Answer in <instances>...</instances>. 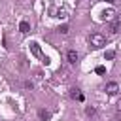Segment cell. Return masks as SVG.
Listing matches in <instances>:
<instances>
[{
  "mask_svg": "<svg viewBox=\"0 0 121 121\" xmlns=\"http://www.w3.org/2000/svg\"><path fill=\"white\" fill-rule=\"evenodd\" d=\"M89 42H91V45H93V47H102V45H106V38H104L102 34H98V32L91 34Z\"/></svg>",
  "mask_w": 121,
  "mask_h": 121,
  "instance_id": "obj_1",
  "label": "cell"
},
{
  "mask_svg": "<svg viewBox=\"0 0 121 121\" xmlns=\"http://www.w3.org/2000/svg\"><path fill=\"white\" fill-rule=\"evenodd\" d=\"M30 51H32V53H34V55H36V57H40V59H42V62H43V64H49V59H47V57H43V55H42V51H40V45H38V43H36V42H32V43H30Z\"/></svg>",
  "mask_w": 121,
  "mask_h": 121,
  "instance_id": "obj_2",
  "label": "cell"
},
{
  "mask_svg": "<svg viewBox=\"0 0 121 121\" xmlns=\"http://www.w3.org/2000/svg\"><path fill=\"white\" fill-rule=\"evenodd\" d=\"M100 19H102V21H108V23H112V21L115 19V11H113V9H104Z\"/></svg>",
  "mask_w": 121,
  "mask_h": 121,
  "instance_id": "obj_3",
  "label": "cell"
},
{
  "mask_svg": "<svg viewBox=\"0 0 121 121\" xmlns=\"http://www.w3.org/2000/svg\"><path fill=\"white\" fill-rule=\"evenodd\" d=\"M119 91V85L115 83V81H110V83H106V93L108 95H115Z\"/></svg>",
  "mask_w": 121,
  "mask_h": 121,
  "instance_id": "obj_4",
  "label": "cell"
},
{
  "mask_svg": "<svg viewBox=\"0 0 121 121\" xmlns=\"http://www.w3.org/2000/svg\"><path fill=\"white\" fill-rule=\"evenodd\" d=\"M66 59H68V62H72V64H74V62L78 60V53H76L74 49H70V51L66 53Z\"/></svg>",
  "mask_w": 121,
  "mask_h": 121,
  "instance_id": "obj_5",
  "label": "cell"
},
{
  "mask_svg": "<svg viewBox=\"0 0 121 121\" xmlns=\"http://www.w3.org/2000/svg\"><path fill=\"white\" fill-rule=\"evenodd\" d=\"M19 30H21L23 34H26V32L30 30V25H28V21H21V25H19Z\"/></svg>",
  "mask_w": 121,
  "mask_h": 121,
  "instance_id": "obj_6",
  "label": "cell"
},
{
  "mask_svg": "<svg viewBox=\"0 0 121 121\" xmlns=\"http://www.w3.org/2000/svg\"><path fill=\"white\" fill-rule=\"evenodd\" d=\"M70 96H72V98H76V100H79V102L83 100V95L79 93V89H72V93H70Z\"/></svg>",
  "mask_w": 121,
  "mask_h": 121,
  "instance_id": "obj_7",
  "label": "cell"
},
{
  "mask_svg": "<svg viewBox=\"0 0 121 121\" xmlns=\"http://www.w3.org/2000/svg\"><path fill=\"white\" fill-rule=\"evenodd\" d=\"M53 13H55L53 17H66V11L64 9H53Z\"/></svg>",
  "mask_w": 121,
  "mask_h": 121,
  "instance_id": "obj_8",
  "label": "cell"
},
{
  "mask_svg": "<svg viewBox=\"0 0 121 121\" xmlns=\"http://www.w3.org/2000/svg\"><path fill=\"white\" fill-rule=\"evenodd\" d=\"M113 57H115V51H106V55H104V59H108V60L113 59Z\"/></svg>",
  "mask_w": 121,
  "mask_h": 121,
  "instance_id": "obj_9",
  "label": "cell"
},
{
  "mask_svg": "<svg viewBox=\"0 0 121 121\" xmlns=\"http://www.w3.org/2000/svg\"><path fill=\"white\" fill-rule=\"evenodd\" d=\"M40 117H42V119H49V112H45V110H40Z\"/></svg>",
  "mask_w": 121,
  "mask_h": 121,
  "instance_id": "obj_10",
  "label": "cell"
},
{
  "mask_svg": "<svg viewBox=\"0 0 121 121\" xmlns=\"http://www.w3.org/2000/svg\"><path fill=\"white\" fill-rule=\"evenodd\" d=\"M59 32H60V34H66V32H68V26H66V25L59 26Z\"/></svg>",
  "mask_w": 121,
  "mask_h": 121,
  "instance_id": "obj_11",
  "label": "cell"
},
{
  "mask_svg": "<svg viewBox=\"0 0 121 121\" xmlns=\"http://www.w3.org/2000/svg\"><path fill=\"white\" fill-rule=\"evenodd\" d=\"M95 72H96V74H104V72H106V68H104V66H96V68H95Z\"/></svg>",
  "mask_w": 121,
  "mask_h": 121,
  "instance_id": "obj_12",
  "label": "cell"
},
{
  "mask_svg": "<svg viewBox=\"0 0 121 121\" xmlns=\"http://www.w3.org/2000/svg\"><path fill=\"white\" fill-rule=\"evenodd\" d=\"M85 113H87V115H93V113H95V108H93V106H89V108L85 110Z\"/></svg>",
  "mask_w": 121,
  "mask_h": 121,
  "instance_id": "obj_13",
  "label": "cell"
},
{
  "mask_svg": "<svg viewBox=\"0 0 121 121\" xmlns=\"http://www.w3.org/2000/svg\"><path fill=\"white\" fill-rule=\"evenodd\" d=\"M119 112H121V102H119Z\"/></svg>",
  "mask_w": 121,
  "mask_h": 121,
  "instance_id": "obj_14",
  "label": "cell"
},
{
  "mask_svg": "<svg viewBox=\"0 0 121 121\" xmlns=\"http://www.w3.org/2000/svg\"><path fill=\"white\" fill-rule=\"evenodd\" d=\"M106 2H115V0H106Z\"/></svg>",
  "mask_w": 121,
  "mask_h": 121,
  "instance_id": "obj_15",
  "label": "cell"
},
{
  "mask_svg": "<svg viewBox=\"0 0 121 121\" xmlns=\"http://www.w3.org/2000/svg\"><path fill=\"white\" fill-rule=\"evenodd\" d=\"M117 121H121V119H117Z\"/></svg>",
  "mask_w": 121,
  "mask_h": 121,
  "instance_id": "obj_16",
  "label": "cell"
}]
</instances>
